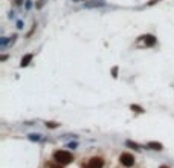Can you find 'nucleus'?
<instances>
[{
    "instance_id": "5",
    "label": "nucleus",
    "mask_w": 174,
    "mask_h": 168,
    "mask_svg": "<svg viewBox=\"0 0 174 168\" xmlns=\"http://www.w3.org/2000/svg\"><path fill=\"white\" fill-rule=\"evenodd\" d=\"M31 60H32V54H28L26 57H23V58H21V66H23V67H25V66H28Z\"/></svg>"
},
{
    "instance_id": "2",
    "label": "nucleus",
    "mask_w": 174,
    "mask_h": 168,
    "mask_svg": "<svg viewBox=\"0 0 174 168\" xmlns=\"http://www.w3.org/2000/svg\"><path fill=\"white\" fill-rule=\"evenodd\" d=\"M119 161H121V163L125 165V167L135 165V157H133V154H130V153H122L121 157H119Z\"/></svg>"
},
{
    "instance_id": "3",
    "label": "nucleus",
    "mask_w": 174,
    "mask_h": 168,
    "mask_svg": "<svg viewBox=\"0 0 174 168\" xmlns=\"http://www.w3.org/2000/svg\"><path fill=\"white\" fill-rule=\"evenodd\" d=\"M102 165H104L102 157H92L90 161H89V165L84 167V168H102Z\"/></svg>"
},
{
    "instance_id": "1",
    "label": "nucleus",
    "mask_w": 174,
    "mask_h": 168,
    "mask_svg": "<svg viewBox=\"0 0 174 168\" xmlns=\"http://www.w3.org/2000/svg\"><path fill=\"white\" fill-rule=\"evenodd\" d=\"M53 161H57V163H69L73 161L72 153L64 151V150H58V151L53 153Z\"/></svg>"
},
{
    "instance_id": "7",
    "label": "nucleus",
    "mask_w": 174,
    "mask_h": 168,
    "mask_svg": "<svg viewBox=\"0 0 174 168\" xmlns=\"http://www.w3.org/2000/svg\"><path fill=\"white\" fill-rule=\"evenodd\" d=\"M46 125H47V127H52V129H55V127H57V124H55V122H47Z\"/></svg>"
},
{
    "instance_id": "8",
    "label": "nucleus",
    "mask_w": 174,
    "mask_h": 168,
    "mask_svg": "<svg viewBox=\"0 0 174 168\" xmlns=\"http://www.w3.org/2000/svg\"><path fill=\"white\" fill-rule=\"evenodd\" d=\"M131 109H133V110H139V112H141V113H142V112H144V110H142L141 107H137V105H131Z\"/></svg>"
},
{
    "instance_id": "6",
    "label": "nucleus",
    "mask_w": 174,
    "mask_h": 168,
    "mask_svg": "<svg viewBox=\"0 0 174 168\" xmlns=\"http://www.w3.org/2000/svg\"><path fill=\"white\" fill-rule=\"evenodd\" d=\"M148 147L153 148V150H162V144H159V142H148Z\"/></svg>"
},
{
    "instance_id": "9",
    "label": "nucleus",
    "mask_w": 174,
    "mask_h": 168,
    "mask_svg": "<svg viewBox=\"0 0 174 168\" xmlns=\"http://www.w3.org/2000/svg\"><path fill=\"white\" fill-rule=\"evenodd\" d=\"M51 168H63V167H61V163H58V165H52Z\"/></svg>"
},
{
    "instance_id": "4",
    "label": "nucleus",
    "mask_w": 174,
    "mask_h": 168,
    "mask_svg": "<svg viewBox=\"0 0 174 168\" xmlns=\"http://www.w3.org/2000/svg\"><path fill=\"white\" fill-rule=\"evenodd\" d=\"M145 45L147 46H154L156 45V38L153 37V35H145Z\"/></svg>"
},
{
    "instance_id": "10",
    "label": "nucleus",
    "mask_w": 174,
    "mask_h": 168,
    "mask_svg": "<svg viewBox=\"0 0 174 168\" xmlns=\"http://www.w3.org/2000/svg\"><path fill=\"white\" fill-rule=\"evenodd\" d=\"M160 168H169V167H165V165H162V167H160Z\"/></svg>"
}]
</instances>
